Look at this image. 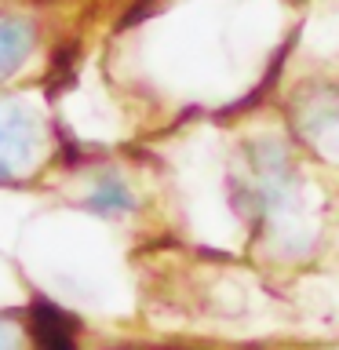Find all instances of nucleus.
Segmentation results:
<instances>
[{"instance_id": "obj_2", "label": "nucleus", "mask_w": 339, "mask_h": 350, "mask_svg": "<svg viewBox=\"0 0 339 350\" xmlns=\"http://www.w3.org/2000/svg\"><path fill=\"white\" fill-rule=\"evenodd\" d=\"M292 190V168L288 157L277 146H256L248 150V201L259 212H273Z\"/></svg>"}, {"instance_id": "obj_4", "label": "nucleus", "mask_w": 339, "mask_h": 350, "mask_svg": "<svg viewBox=\"0 0 339 350\" xmlns=\"http://www.w3.org/2000/svg\"><path fill=\"white\" fill-rule=\"evenodd\" d=\"M33 48V26L26 18H0V81H8L11 73L26 62Z\"/></svg>"}, {"instance_id": "obj_3", "label": "nucleus", "mask_w": 339, "mask_h": 350, "mask_svg": "<svg viewBox=\"0 0 339 350\" xmlns=\"http://www.w3.org/2000/svg\"><path fill=\"white\" fill-rule=\"evenodd\" d=\"M29 317H33L29 332H33L37 350H77V321L66 310L40 299Z\"/></svg>"}, {"instance_id": "obj_5", "label": "nucleus", "mask_w": 339, "mask_h": 350, "mask_svg": "<svg viewBox=\"0 0 339 350\" xmlns=\"http://www.w3.org/2000/svg\"><path fill=\"white\" fill-rule=\"evenodd\" d=\"M87 208L98 215H124L135 208V197H131V190L120 179H103L92 190V197H87Z\"/></svg>"}, {"instance_id": "obj_1", "label": "nucleus", "mask_w": 339, "mask_h": 350, "mask_svg": "<svg viewBox=\"0 0 339 350\" xmlns=\"http://www.w3.org/2000/svg\"><path fill=\"white\" fill-rule=\"evenodd\" d=\"M40 153V124L22 103H0V179H18Z\"/></svg>"}, {"instance_id": "obj_6", "label": "nucleus", "mask_w": 339, "mask_h": 350, "mask_svg": "<svg viewBox=\"0 0 339 350\" xmlns=\"http://www.w3.org/2000/svg\"><path fill=\"white\" fill-rule=\"evenodd\" d=\"M18 343H22L18 328L11 321H0V350H18Z\"/></svg>"}]
</instances>
